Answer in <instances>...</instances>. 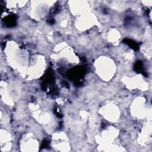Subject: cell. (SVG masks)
I'll use <instances>...</instances> for the list:
<instances>
[{"instance_id": "cell-15", "label": "cell", "mask_w": 152, "mask_h": 152, "mask_svg": "<svg viewBox=\"0 0 152 152\" xmlns=\"http://www.w3.org/2000/svg\"><path fill=\"white\" fill-rule=\"evenodd\" d=\"M72 5H70L71 10L74 15H81L88 12L89 6L86 1H71Z\"/></svg>"}, {"instance_id": "cell-5", "label": "cell", "mask_w": 152, "mask_h": 152, "mask_svg": "<svg viewBox=\"0 0 152 152\" xmlns=\"http://www.w3.org/2000/svg\"><path fill=\"white\" fill-rule=\"evenodd\" d=\"M53 58L62 64H75L79 61L72 49L64 43H61L56 46Z\"/></svg>"}, {"instance_id": "cell-6", "label": "cell", "mask_w": 152, "mask_h": 152, "mask_svg": "<svg viewBox=\"0 0 152 152\" xmlns=\"http://www.w3.org/2000/svg\"><path fill=\"white\" fill-rule=\"evenodd\" d=\"M131 113L137 119H144L147 118L151 120V109L147 104L144 97L139 96L135 98L131 106Z\"/></svg>"}, {"instance_id": "cell-13", "label": "cell", "mask_w": 152, "mask_h": 152, "mask_svg": "<svg viewBox=\"0 0 152 152\" xmlns=\"http://www.w3.org/2000/svg\"><path fill=\"white\" fill-rule=\"evenodd\" d=\"M138 142L142 145H147L151 141V122L147 121L142 128L138 137Z\"/></svg>"}, {"instance_id": "cell-11", "label": "cell", "mask_w": 152, "mask_h": 152, "mask_svg": "<svg viewBox=\"0 0 152 152\" xmlns=\"http://www.w3.org/2000/svg\"><path fill=\"white\" fill-rule=\"evenodd\" d=\"M122 81L129 89H140L142 91L148 88L147 83L140 75H135L132 77H124Z\"/></svg>"}, {"instance_id": "cell-14", "label": "cell", "mask_w": 152, "mask_h": 152, "mask_svg": "<svg viewBox=\"0 0 152 152\" xmlns=\"http://www.w3.org/2000/svg\"><path fill=\"white\" fill-rule=\"evenodd\" d=\"M0 137L1 151L2 152L10 151L12 145V137L10 132L1 128Z\"/></svg>"}, {"instance_id": "cell-8", "label": "cell", "mask_w": 152, "mask_h": 152, "mask_svg": "<svg viewBox=\"0 0 152 152\" xmlns=\"http://www.w3.org/2000/svg\"><path fill=\"white\" fill-rule=\"evenodd\" d=\"M100 115L107 121L111 122H117L120 118L119 107L112 102H107L99 110Z\"/></svg>"}, {"instance_id": "cell-7", "label": "cell", "mask_w": 152, "mask_h": 152, "mask_svg": "<svg viewBox=\"0 0 152 152\" xmlns=\"http://www.w3.org/2000/svg\"><path fill=\"white\" fill-rule=\"evenodd\" d=\"M31 5V17L36 20H39L46 17L52 6L53 1H33Z\"/></svg>"}, {"instance_id": "cell-16", "label": "cell", "mask_w": 152, "mask_h": 152, "mask_svg": "<svg viewBox=\"0 0 152 152\" xmlns=\"http://www.w3.org/2000/svg\"><path fill=\"white\" fill-rule=\"evenodd\" d=\"M120 39H121V34L119 32L115 29L111 30L107 34L108 40L112 42V43L118 42Z\"/></svg>"}, {"instance_id": "cell-10", "label": "cell", "mask_w": 152, "mask_h": 152, "mask_svg": "<svg viewBox=\"0 0 152 152\" xmlns=\"http://www.w3.org/2000/svg\"><path fill=\"white\" fill-rule=\"evenodd\" d=\"M19 145L22 151H37L39 149V141L31 133H27L22 136Z\"/></svg>"}, {"instance_id": "cell-2", "label": "cell", "mask_w": 152, "mask_h": 152, "mask_svg": "<svg viewBox=\"0 0 152 152\" xmlns=\"http://www.w3.org/2000/svg\"><path fill=\"white\" fill-rule=\"evenodd\" d=\"M119 135V130L114 126H108L100 134L97 141L99 144L98 150L102 151H124L113 141Z\"/></svg>"}, {"instance_id": "cell-1", "label": "cell", "mask_w": 152, "mask_h": 152, "mask_svg": "<svg viewBox=\"0 0 152 152\" xmlns=\"http://www.w3.org/2000/svg\"><path fill=\"white\" fill-rule=\"evenodd\" d=\"M4 52L10 66L20 75L26 77L30 61L28 52L13 41L7 42Z\"/></svg>"}, {"instance_id": "cell-4", "label": "cell", "mask_w": 152, "mask_h": 152, "mask_svg": "<svg viewBox=\"0 0 152 152\" xmlns=\"http://www.w3.org/2000/svg\"><path fill=\"white\" fill-rule=\"evenodd\" d=\"M46 68V62L44 56L34 55L31 57L27 71V78L34 80L43 75Z\"/></svg>"}, {"instance_id": "cell-3", "label": "cell", "mask_w": 152, "mask_h": 152, "mask_svg": "<svg viewBox=\"0 0 152 152\" xmlns=\"http://www.w3.org/2000/svg\"><path fill=\"white\" fill-rule=\"evenodd\" d=\"M94 66L96 74L104 81H110L116 73V64L107 56H99L94 61Z\"/></svg>"}, {"instance_id": "cell-12", "label": "cell", "mask_w": 152, "mask_h": 152, "mask_svg": "<svg viewBox=\"0 0 152 152\" xmlns=\"http://www.w3.org/2000/svg\"><path fill=\"white\" fill-rule=\"evenodd\" d=\"M97 20L93 14L87 12L78 16L75 21V27L80 31H85L92 27Z\"/></svg>"}, {"instance_id": "cell-9", "label": "cell", "mask_w": 152, "mask_h": 152, "mask_svg": "<svg viewBox=\"0 0 152 152\" xmlns=\"http://www.w3.org/2000/svg\"><path fill=\"white\" fill-rule=\"evenodd\" d=\"M52 147L57 151H68L70 144L67 135L63 132H55L52 137Z\"/></svg>"}]
</instances>
